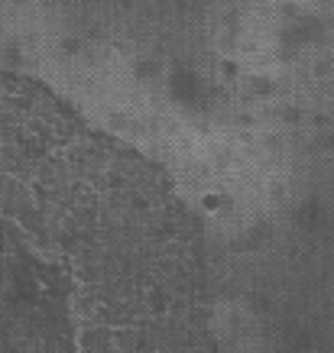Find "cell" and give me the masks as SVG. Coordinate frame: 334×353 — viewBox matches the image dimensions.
Returning a JSON list of instances; mask_svg holds the SVG:
<instances>
[{
    "instance_id": "1",
    "label": "cell",
    "mask_w": 334,
    "mask_h": 353,
    "mask_svg": "<svg viewBox=\"0 0 334 353\" xmlns=\"http://www.w3.org/2000/svg\"><path fill=\"white\" fill-rule=\"evenodd\" d=\"M36 146L0 139V353L110 337L95 243Z\"/></svg>"
}]
</instances>
